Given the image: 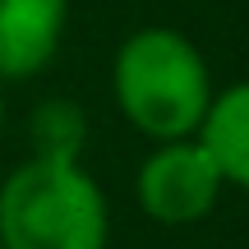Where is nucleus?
<instances>
[{
    "mask_svg": "<svg viewBox=\"0 0 249 249\" xmlns=\"http://www.w3.org/2000/svg\"><path fill=\"white\" fill-rule=\"evenodd\" d=\"M111 88L134 129L148 139H194L213 102V79L198 46L176 28H139L111 65Z\"/></svg>",
    "mask_w": 249,
    "mask_h": 249,
    "instance_id": "f257e3e1",
    "label": "nucleus"
},
{
    "mask_svg": "<svg viewBox=\"0 0 249 249\" xmlns=\"http://www.w3.org/2000/svg\"><path fill=\"white\" fill-rule=\"evenodd\" d=\"M5 249H107V198L79 161L33 157L0 185Z\"/></svg>",
    "mask_w": 249,
    "mask_h": 249,
    "instance_id": "f03ea898",
    "label": "nucleus"
},
{
    "mask_svg": "<svg viewBox=\"0 0 249 249\" xmlns=\"http://www.w3.org/2000/svg\"><path fill=\"white\" fill-rule=\"evenodd\" d=\"M222 171L208 157V148L198 139H171L157 143L148 161L139 166V180H134V194H139V208L161 226H189L203 222L217 208V194H222Z\"/></svg>",
    "mask_w": 249,
    "mask_h": 249,
    "instance_id": "7ed1b4c3",
    "label": "nucleus"
},
{
    "mask_svg": "<svg viewBox=\"0 0 249 249\" xmlns=\"http://www.w3.org/2000/svg\"><path fill=\"white\" fill-rule=\"evenodd\" d=\"M70 0H0V79H33L65 37Z\"/></svg>",
    "mask_w": 249,
    "mask_h": 249,
    "instance_id": "20e7f679",
    "label": "nucleus"
},
{
    "mask_svg": "<svg viewBox=\"0 0 249 249\" xmlns=\"http://www.w3.org/2000/svg\"><path fill=\"white\" fill-rule=\"evenodd\" d=\"M194 139L208 148L226 185H240L249 194V83H231L226 92H213Z\"/></svg>",
    "mask_w": 249,
    "mask_h": 249,
    "instance_id": "39448f33",
    "label": "nucleus"
},
{
    "mask_svg": "<svg viewBox=\"0 0 249 249\" xmlns=\"http://www.w3.org/2000/svg\"><path fill=\"white\" fill-rule=\"evenodd\" d=\"M33 157H51V161H79L83 152V134H88V120L74 102H42L33 111Z\"/></svg>",
    "mask_w": 249,
    "mask_h": 249,
    "instance_id": "423d86ee",
    "label": "nucleus"
},
{
    "mask_svg": "<svg viewBox=\"0 0 249 249\" xmlns=\"http://www.w3.org/2000/svg\"><path fill=\"white\" fill-rule=\"evenodd\" d=\"M0 120H5V102H0Z\"/></svg>",
    "mask_w": 249,
    "mask_h": 249,
    "instance_id": "0eeeda50",
    "label": "nucleus"
},
{
    "mask_svg": "<svg viewBox=\"0 0 249 249\" xmlns=\"http://www.w3.org/2000/svg\"><path fill=\"white\" fill-rule=\"evenodd\" d=\"M0 249H5V245H0Z\"/></svg>",
    "mask_w": 249,
    "mask_h": 249,
    "instance_id": "6e6552de",
    "label": "nucleus"
}]
</instances>
